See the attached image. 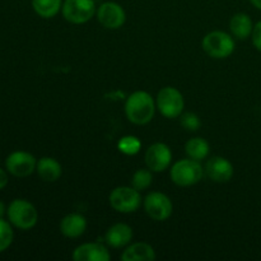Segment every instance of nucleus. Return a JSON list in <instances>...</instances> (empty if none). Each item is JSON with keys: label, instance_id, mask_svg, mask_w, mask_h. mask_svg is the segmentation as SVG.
Segmentation results:
<instances>
[{"label": "nucleus", "instance_id": "nucleus-9", "mask_svg": "<svg viewBox=\"0 0 261 261\" xmlns=\"http://www.w3.org/2000/svg\"><path fill=\"white\" fill-rule=\"evenodd\" d=\"M37 160L24 150H15L5 160V168L14 177H28L36 171Z\"/></svg>", "mask_w": 261, "mask_h": 261}, {"label": "nucleus", "instance_id": "nucleus-23", "mask_svg": "<svg viewBox=\"0 0 261 261\" xmlns=\"http://www.w3.org/2000/svg\"><path fill=\"white\" fill-rule=\"evenodd\" d=\"M14 240V232H13L12 223L4 221V218H0V252H4L9 249Z\"/></svg>", "mask_w": 261, "mask_h": 261}, {"label": "nucleus", "instance_id": "nucleus-13", "mask_svg": "<svg viewBox=\"0 0 261 261\" xmlns=\"http://www.w3.org/2000/svg\"><path fill=\"white\" fill-rule=\"evenodd\" d=\"M73 259L75 261H109L111 255L105 245L99 242H89L75 247Z\"/></svg>", "mask_w": 261, "mask_h": 261}, {"label": "nucleus", "instance_id": "nucleus-7", "mask_svg": "<svg viewBox=\"0 0 261 261\" xmlns=\"http://www.w3.org/2000/svg\"><path fill=\"white\" fill-rule=\"evenodd\" d=\"M97 7L94 0H64L61 13L68 22L83 24L96 15Z\"/></svg>", "mask_w": 261, "mask_h": 261}, {"label": "nucleus", "instance_id": "nucleus-3", "mask_svg": "<svg viewBox=\"0 0 261 261\" xmlns=\"http://www.w3.org/2000/svg\"><path fill=\"white\" fill-rule=\"evenodd\" d=\"M7 216L12 226L23 231L33 228L38 221L37 209L25 199H14L8 206Z\"/></svg>", "mask_w": 261, "mask_h": 261}, {"label": "nucleus", "instance_id": "nucleus-10", "mask_svg": "<svg viewBox=\"0 0 261 261\" xmlns=\"http://www.w3.org/2000/svg\"><path fill=\"white\" fill-rule=\"evenodd\" d=\"M97 20L107 30H119L126 20L124 8L116 2H105L97 7Z\"/></svg>", "mask_w": 261, "mask_h": 261}, {"label": "nucleus", "instance_id": "nucleus-18", "mask_svg": "<svg viewBox=\"0 0 261 261\" xmlns=\"http://www.w3.org/2000/svg\"><path fill=\"white\" fill-rule=\"evenodd\" d=\"M252 30H254V23L251 17L246 13H237L229 20V31L237 40H246L251 37Z\"/></svg>", "mask_w": 261, "mask_h": 261}, {"label": "nucleus", "instance_id": "nucleus-27", "mask_svg": "<svg viewBox=\"0 0 261 261\" xmlns=\"http://www.w3.org/2000/svg\"><path fill=\"white\" fill-rule=\"evenodd\" d=\"M7 211H8V208L5 206V204L0 200V218H3V217L7 214Z\"/></svg>", "mask_w": 261, "mask_h": 261}, {"label": "nucleus", "instance_id": "nucleus-8", "mask_svg": "<svg viewBox=\"0 0 261 261\" xmlns=\"http://www.w3.org/2000/svg\"><path fill=\"white\" fill-rule=\"evenodd\" d=\"M143 206L148 216L158 222L167 221L173 212V204L166 194L152 191L143 200Z\"/></svg>", "mask_w": 261, "mask_h": 261}, {"label": "nucleus", "instance_id": "nucleus-28", "mask_svg": "<svg viewBox=\"0 0 261 261\" xmlns=\"http://www.w3.org/2000/svg\"><path fill=\"white\" fill-rule=\"evenodd\" d=\"M250 3H251L256 9L261 10V0H250Z\"/></svg>", "mask_w": 261, "mask_h": 261}, {"label": "nucleus", "instance_id": "nucleus-2", "mask_svg": "<svg viewBox=\"0 0 261 261\" xmlns=\"http://www.w3.org/2000/svg\"><path fill=\"white\" fill-rule=\"evenodd\" d=\"M204 168L199 161L185 158L172 165L170 170L171 180L175 185L181 188H188L198 184L203 178Z\"/></svg>", "mask_w": 261, "mask_h": 261}, {"label": "nucleus", "instance_id": "nucleus-16", "mask_svg": "<svg viewBox=\"0 0 261 261\" xmlns=\"http://www.w3.org/2000/svg\"><path fill=\"white\" fill-rule=\"evenodd\" d=\"M155 257V250L147 242H135L127 245L121 255L122 261H153Z\"/></svg>", "mask_w": 261, "mask_h": 261}, {"label": "nucleus", "instance_id": "nucleus-14", "mask_svg": "<svg viewBox=\"0 0 261 261\" xmlns=\"http://www.w3.org/2000/svg\"><path fill=\"white\" fill-rule=\"evenodd\" d=\"M133 240L132 227L125 223H116L110 227L105 234V241L109 246L114 249H121V247L130 245Z\"/></svg>", "mask_w": 261, "mask_h": 261}, {"label": "nucleus", "instance_id": "nucleus-26", "mask_svg": "<svg viewBox=\"0 0 261 261\" xmlns=\"http://www.w3.org/2000/svg\"><path fill=\"white\" fill-rule=\"evenodd\" d=\"M8 181H9V177H8V171L3 170L0 167V190L5 188L8 185Z\"/></svg>", "mask_w": 261, "mask_h": 261}, {"label": "nucleus", "instance_id": "nucleus-17", "mask_svg": "<svg viewBox=\"0 0 261 261\" xmlns=\"http://www.w3.org/2000/svg\"><path fill=\"white\" fill-rule=\"evenodd\" d=\"M36 172L41 180L46 182H55L61 177L63 168L61 165L53 157H42L37 161Z\"/></svg>", "mask_w": 261, "mask_h": 261}, {"label": "nucleus", "instance_id": "nucleus-12", "mask_svg": "<svg viewBox=\"0 0 261 261\" xmlns=\"http://www.w3.org/2000/svg\"><path fill=\"white\" fill-rule=\"evenodd\" d=\"M204 172L214 182L224 184L231 180L234 170L233 165L227 158L216 155V157H212L211 160H208Z\"/></svg>", "mask_w": 261, "mask_h": 261}, {"label": "nucleus", "instance_id": "nucleus-22", "mask_svg": "<svg viewBox=\"0 0 261 261\" xmlns=\"http://www.w3.org/2000/svg\"><path fill=\"white\" fill-rule=\"evenodd\" d=\"M142 142L134 135H126L122 137L117 143V149L126 155H135L140 152Z\"/></svg>", "mask_w": 261, "mask_h": 261}, {"label": "nucleus", "instance_id": "nucleus-6", "mask_svg": "<svg viewBox=\"0 0 261 261\" xmlns=\"http://www.w3.org/2000/svg\"><path fill=\"white\" fill-rule=\"evenodd\" d=\"M157 110L167 119L180 117L185 107L182 93L175 87H165L161 89L155 98Z\"/></svg>", "mask_w": 261, "mask_h": 261}, {"label": "nucleus", "instance_id": "nucleus-25", "mask_svg": "<svg viewBox=\"0 0 261 261\" xmlns=\"http://www.w3.org/2000/svg\"><path fill=\"white\" fill-rule=\"evenodd\" d=\"M251 40L256 50L261 51V20L254 24V30L251 33Z\"/></svg>", "mask_w": 261, "mask_h": 261}, {"label": "nucleus", "instance_id": "nucleus-24", "mask_svg": "<svg viewBox=\"0 0 261 261\" xmlns=\"http://www.w3.org/2000/svg\"><path fill=\"white\" fill-rule=\"evenodd\" d=\"M180 124L188 132H196L201 126L200 117L194 112H182L180 115Z\"/></svg>", "mask_w": 261, "mask_h": 261}, {"label": "nucleus", "instance_id": "nucleus-19", "mask_svg": "<svg viewBox=\"0 0 261 261\" xmlns=\"http://www.w3.org/2000/svg\"><path fill=\"white\" fill-rule=\"evenodd\" d=\"M36 14L41 18L50 19L61 12L64 0H31Z\"/></svg>", "mask_w": 261, "mask_h": 261}, {"label": "nucleus", "instance_id": "nucleus-4", "mask_svg": "<svg viewBox=\"0 0 261 261\" xmlns=\"http://www.w3.org/2000/svg\"><path fill=\"white\" fill-rule=\"evenodd\" d=\"M203 50L213 59H226L233 54L236 43L233 37L223 31H212L201 41Z\"/></svg>", "mask_w": 261, "mask_h": 261}, {"label": "nucleus", "instance_id": "nucleus-20", "mask_svg": "<svg viewBox=\"0 0 261 261\" xmlns=\"http://www.w3.org/2000/svg\"><path fill=\"white\" fill-rule=\"evenodd\" d=\"M211 148H209V143L203 138H191L188 140L185 144V153L189 158L195 161H203L208 157Z\"/></svg>", "mask_w": 261, "mask_h": 261}, {"label": "nucleus", "instance_id": "nucleus-15", "mask_svg": "<svg viewBox=\"0 0 261 261\" xmlns=\"http://www.w3.org/2000/svg\"><path fill=\"white\" fill-rule=\"evenodd\" d=\"M86 217L78 213H70L64 217L60 222V232L68 239H78L86 232Z\"/></svg>", "mask_w": 261, "mask_h": 261}, {"label": "nucleus", "instance_id": "nucleus-5", "mask_svg": "<svg viewBox=\"0 0 261 261\" xmlns=\"http://www.w3.org/2000/svg\"><path fill=\"white\" fill-rule=\"evenodd\" d=\"M110 205L119 213H134L142 205L140 191L133 186H119L110 194Z\"/></svg>", "mask_w": 261, "mask_h": 261}, {"label": "nucleus", "instance_id": "nucleus-11", "mask_svg": "<svg viewBox=\"0 0 261 261\" xmlns=\"http://www.w3.org/2000/svg\"><path fill=\"white\" fill-rule=\"evenodd\" d=\"M145 165L152 172H163L172 162V152L165 143H154L145 152Z\"/></svg>", "mask_w": 261, "mask_h": 261}, {"label": "nucleus", "instance_id": "nucleus-21", "mask_svg": "<svg viewBox=\"0 0 261 261\" xmlns=\"http://www.w3.org/2000/svg\"><path fill=\"white\" fill-rule=\"evenodd\" d=\"M153 182V173L149 168H140L133 175L132 186L138 191H144L150 188Z\"/></svg>", "mask_w": 261, "mask_h": 261}, {"label": "nucleus", "instance_id": "nucleus-1", "mask_svg": "<svg viewBox=\"0 0 261 261\" xmlns=\"http://www.w3.org/2000/svg\"><path fill=\"white\" fill-rule=\"evenodd\" d=\"M157 105L153 97L145 91H135L125 102V115L135 125H145L154 117Z\"/></svg>", "mask_w": 261, "mask_h": 261}]
</instances>
